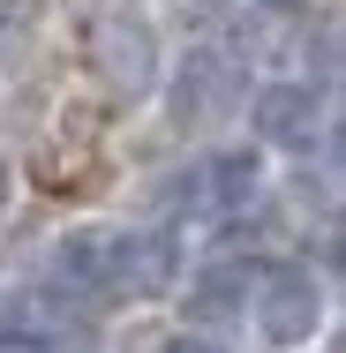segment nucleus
Wrapping results in <instances>:
<instances>
[{
    "label": "nucleus",
    "instance_id": "obj_9",
    "mask_svg": "<svg viewBox=\"0 0 346 353\" xmlns=\"http://www.w3.org/2000/svg\"><path fill=\"white\" fill-rule=\"evenodd\" d=\"M0 339H53L46 331V301L23 285H0Z\"/></svg>",
    "mask_w": 346,
    "mask_h": 353
},
{
    "label": "nucleus",
    "instance_id": "obj_8",
    "mask_svg": "<svg viewBox=\"0 0 346 353\" xmlns=\"http://www.w3.org/2000/svg\"><path fill=\"white\" fill-rule=\"evenodd\" d=\"M106 263H113V225L83 218L68 233H53V279L68 293H106Z\"/></svg>",
    "mask_w": 346,
    "mask_h": 353
},
{
    "label": "nucleus",
    "instance_id": "obj_1",
    "mask_svg": "<svg viewBox=\"0 0 346 353\" xmlns=\"http://www.w3.org/2000/svg\"><path fill=\"white\" fill-rule=\"evenodd\" d=\"M241 331L264 353H309L331 331V279L294 263V256L256 263L249 271V301H241Z\"/></svg>",
    "mask_w": 346,
    "mask_h": 353
},
{
    "label": "nucleus",
    "instance_id": "obj_5",
    "mask_svg": "<svg viewBox=\"0 0 346 353\" xmlns=\"http://www.w3.org/2000/svg\"><path fill=\"white\" fill-rule=\"evenodd\" d=\"M189 271V256H181V241L173 233H121L113 225V263H106V293H121L128 308H151V301H173V285Z\"/></svg>",
    "mask_w": 346,
    "mask_h": 353
},
{
    "label": "nucleus",
    "instance_id": "obj_3",
    "mask_svg": "<svg viewBox=\"0 0 346 353\" xmlns=\"http://www.w3.org/2000/svg\"><path fill=\"white\" fill-rule=\"evenodd\" d=\"M90 61L106 75L113 98H158V75H166V30L143 0H113L98 8L90 23Z\"/></svg>",
    "mask_w": 346,
    "mask_h": 353
},
{
    "label": "nucleus",
    "instance_id": "obj_2",
    "mask_svg": "<svg viewBox=\"0 0 346 353\" xmlns=\"http://www.w3.org/2000/svg\"><path fill=\"white\" fill-rule=\"evenodd\" d=\"M158 98H166V121L181 136H211L226 121H241V98H249V53L226 46V38H189V53H173L158 75Z\"/></svg>",
    "mask_w": 346,
    "mask_h": 353
},
{
    "label": "nucleus",
    "instance_id": "obj_11",
    "mask_svg": "<svg viewBox=\"0 0 346 353\" xmlns=\"http://www.w3.org/2000/svg\"><path fill=\"white\" fill-rule=\"evenodd\" d=\"M15 196H23V173H15V158L0 150V225L15 218Z\"/></svg>",
    "mask_w": 346,
    "mask_h": 353
},
{
    "label": "nucleus",
    "instance_id": "obj_6",
    "mask_svg": "<svg viewBox=\"0 0 346 353\" xmlns=\"http://www.w3.org/2000/svg\"><path fill=\"white\" fill-rule=\"evenodd\" d=\"M271 196V173H264V150L256 143H226L196 158V211L204 218H249Z\"/></svg>",
    "mask_w": 346,
    "mask_h": 353
},
{
    "label": "nucleus",
    "instance_id": "obj_12",
    "mask_svg": "<svg viewBox=\"0 0 346 353\" xmlns=\"http://www.w3.org/2000/svg\"><path fill=\"white\" fill-rule=\"evenodd\" d=\"M241 8H256V15H294V8H309V0H241Z\"/></svg>",
    "mask_w": 346,
    "mask_h": 353
},
{
    "label": "nucleus",
    "instance_id": "obj_7",
    "mask_svg": "<svg viewBox=\"0 0 346 353\" xmlns=\"http://www.w3.org/2000/svg\"><path fill=\"white\" fill-rule=\"evenodd\" d=\"M181 316L189 331H233L241 323V301H249V263L241 256H211L196 271H181Z\"/></svg>",
    "mask_w": 346,
    "mask_h": 353
},
{
    "label": "nucleus",
    "instance_id": "obj_4",
    "mask_svg": "<svg viewBox=\"0 0 346 353\" xmlns=\"http://www.w3.org/2000/svg\"><path fill=\"white\" fill-rule=\"evenodd\" d=\"M241 121H249V143L264 158H316L331 143V113H324V90H309L301 75H278V83H256L241 98Z\"/></svg>",
    "mask_w": 346,
    "mask_h": 353
},
{
    "label": "nucleus",
    "instance_id": "obj_10",
    "mask_svg": "<svg viewBox=\"0 0 346 353\" xmlns=\"http://www.w3.org/2000/svg\"><path fill=\"white\" fill-rule=\"evenodd\" d=\"M166 353H233V346H226L218 331H173V339H166Z\"/></svg>",
    "mask_w": 346,
    "mask_h": 353
}]
</instances>
